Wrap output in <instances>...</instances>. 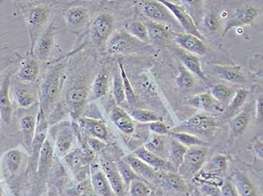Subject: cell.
Here are the masks:
<instances>
[{"instance_id": "cell-1", "label": "cell", "mask_w": 263, "mask_h": 196, "mask_svg": "<svg viewBox=\"0 0 263 196\" xmlns=\"http://www.w3.org/2000/svg\"><path fill=\"white\" fill-rule=\"evenodd\" d=\"M63 73L61 68L50 71L40 88V106L45 116H48L58 104L62 86Z\"/></svg>"}, {"instance_id": "cell-2", "label": "cell", "mask_w": 263, "mask_h": 196, "mask_svg": "<svg viewBox=\"0 0 263 196\" xmlns=\"http://www.w3.org/2000/svg\"><path fill=\"white\" fill-rule=\"evenodd\" d=\"M51 13V9L46 5L31 6L23 9V14L30 35V52L33 49L37 40L48 27Z\"/></svg>"}, {"instance_id": "cell-3", "label": "cell", "mask_w": 263, "mask_h": 196, "mask_svg": "<svg viewBox=\"0 0 263 196\" xmlns=\"http://www.w3.org/2000/svg\"><path fill=\"white\" fill-rule=\"evenodd\" d=\"M218 124L210 113H200L194 115L179 125L174 127L170 132H181L197 136L207 134L217 127Z\"/></svg>"}, {"instance_id": "cell-4", "label": "cell", "mask_w": 263, "mask_h": 196, "mask_svg": "<svg viewBox=\"0 0 263 196\" xmlns=\"http://www.w3.org/2000/svg\"><path fill=\"white\" fill-rule=\"evenodd\" d=\"M208 155L206 146L188 147L178 173L185 180L193 179L202 169Z\"/></svg>"}, {"instance_id": "cell-5", "label": "cell", "mask_w": 263, "mask_h": 196, "mask_svg": "<svg viewBox=\"0 0 263 196\" xmlns=\"http://www.w3.org/2000/svg\"><path fill=\"white\" fill-rule=\"evenodd\" d=\"M144 45L126 30H118L112 34L107 41L106 49L109 54H127L139 51Z\"/></svg>"}, {"instance_id": "cell-6", "label": "cell", "mask_w": 263, "mask_h": 196, "mask_svg": "<svg viewBox=\"0 0 263 196\" xmlns=\"http://www.w3.org/2000/svg\"><path fill=\"white\" fill-rule=\"evenodd\" d=\"M88 93L85 85L81 82L74 84L69 89L66 96V102L73 119L80 118L81 113L87 103Z\"/></svg>"}, {"instance_id": "cell-7", "label": "cell", "mask_w": 263, "mask_h": 196, "mask_svg": "<svg viewBox=\"0 0 263 196\" xmlns=\"http://www.w3.org/2000/svg\"><path fill=\"white\" fill-rule=\"evenodd\" d=\"M114 17L110 13L104 12L96 17L91 26V38L97 46L106 43L112 35Z\"/></svg>"}, {"instance_id": "cell-8", "label": "cell", "mask_w": 263, "mask_h": 196, "mask_svg": "<svg viewBox=\"0 0 263 196\" xmlns=\"http://www.w3.org/2000/svg\"><path fill=\"white\" fill-rule=\"evenodd\" d=\"M160 2L170 11L175 20L181 26L186 33L194 35L199 39L204 40L191 14L186 12L180 5L166 0H160Z\"/></svg>"}, {"instance_id": "cell-9", "label": "cell", "mask_w": 263, "mask_h": 196, "mask_svg": "<svg viewBox=\"0 0 263 196\" xmlns=\"http://www.w3.org/2000/svg\"><path fill=\"white\" fill-rule=\"evenodd\" d=\"M139 3L144 15L153 22L168 26L177 22L170 11L160 1H141Z\"/></svg>"}, {"instance_id": "cell-10", "label": "cell", "mask_w": 263, "mask_h": 196, "mask_svg": "<svg viewBox=\"0 0 263 196\" xmlns=\"http://www.w3.org/2000/svg\"><path fill=\"white\" fill-rule=\"evenodd\" d=\"M11 90L14 100L21 108H30L40 100V89L33 84L17 82L11 85Z\"/></svg>"}, {"instance_id": "cell-11", "label": "cell", "mask_w": 263, "mask_h": 196, "mask_svg": "<svg viewBox=\"0 0 263 196\" xmlns=\"http://www.w3.org/2000/svg\"><path fill=\"white\" fill-rule=\"evenodd\" d=\"M63 16L68 29L77 35L84 30L90 18L88 9L81 6L69 8Z\"/></svg>"}, {"instance_id": "cell-12", "label": "cell", "mask_w": 263, "mask_h": 196, "mask_svg": "<svg viewBox=\"0 0 263 196\" xmlns=\"http://www.w3.org/2000/svg\"><path fill=\"white\" fill-rule=\"evenodd\" d=\"M54 42V29L53 24H50L45 32L37 40L33 49L30 52L34 57L40 62H46L51 55Z\"/></svg>"}, {"instance_id": "cell-13", "label": "cell", "mask_w": 263, "mask_h": 196, "mask_svg": "<svg viewBox=\"0 0 263 196\" xmlns=\"http://www.w3.org/2000/svg\"><path fill=\"white\" fill-rule=\"evenodd\" d=\"M48 131V120H47L43 110L40 106L36 115L35 134H34L33 141H32V147H31L34 162H36V163H38L41 148L46 141Z\"/></svg>"}, {"instance_id": "cell-14", "label": "cell", "mask_w": 263, "mask_h": 196, "mask_svg": "<svg viewBox=\"0 0 263 196\" xmlns=\"http://www.w3.org/2000/svg\"><path fill=\"white\" fill-rule=\"evenodd\" d=\"M259 11L251 6H243L235 11V14L227 21L223 30V36L229 31L237 27L248 25L253 22L259 14Z\"/></svg>"}, {"instance_id": "cell-15", "label": "cell", "mask_w": 263, "mask_h": 196, "mask_svg": "<svg viewBox=\"0 0 263 196\" xmlns=\"http://www.w3.org/2000/svg\"><path fill=\"white\" fill-rule=\"evenodd\" d=\"M40 61L30 53L21 62L17 76L21 82L34 84L40 77Z\"/></svg>"}, {"instance_id": "cell-16", "label": "cell", "mask_w": 263, "mask_h": 196, "mask_svg": "<svg viewBox=\"0 0 263 196\" xmlns=\"http://www.w3.org/2000/svg\"><path fill=\"white\" fill-rule=\"evenodd\" d=\"M133 155L140 159L144 163L152 166L156 171H175L177 172L175 168L172 166L168 160H165L162 157L154 155L152 152L149 151L144 146L138 147L133 151Z\"/></svg>"}, {"instance_id": "cell-17", "label": "cell", "mask_w": 263, "mask_h": 196, "mask_svg": "<svg viewBox=\"0 0 263 196\" xmlns=\"http://www.w3.org/2000/svg\"><path fill=\"white\" fill-rule=\"evenodd\" d=\"M81 129L89 137L97 138L106 143L109 139V130L107 126L100 120L90 118L78 119Z\"/></svg>"}, {"instance_id": "cell-18", "label": "cell", "mask_w": 263, "mask_h": 196, "mask_svg": "<svg viewBox=\"0 0 263 196\" xmlns=\"http://www.w3.org/2000/svg\"><path fill=\"white\" fill-rule=\"evenodd\" d=\"M74 140V131L69 123H62L58 125L55 134V146L61 156H66L69 153Z\"/></svg>"}, {"instance_id": "cell-19", "label": "cell", "mask_w": 263, "mask_h": 196, "mask_svg": "<svg viewBox=\"0 0 263 196\" xmlns=\"http://www.w3.org/2000/svg\"><path fill=\"white\" fill-rule=\"evenodd\" d=\"M122 160L126 162L133 168L136 175L144 181L155 182L160 178L158 171H156L154 168L143 162L140 159L134 156L133 154L126 155Z\"/></svg>"}, {"instance_id": "cell-20", "label": "cell", "mask_w": 263, "mask_h": 196, "mask_svg": "<svg viewBox=\"0 0 263 196\" xmlns=\"http://www.w3.org/2000/svg\"><path fill=\"white\" fill-rule=\"evenodd\" d=\"M10 74L6 76L0 85V118L6 125H9L12 117V103L10 98Z\"/></svg>"}, {"instance_id": "cell-21", "label": "cell", "mask_w": 263, "mask_h": 196, "mask_svg": "<svg viewBox=\"0 0 263 196\" xmlns=\"http://www.w3.org/2000/svg\"><path fill=\"white\" fill-rule=\"evenodd\" d=\"M106 176L112 190L116 196H126V186L125 185L121 175L118 171L116 163L111 161L104 162L101 167Z\"/></svg>"}, {"instance_id": "cell-22", "label": "cell", "mask_w": 263, "mask_h": 196, "mask_svg": "<svg viewBox=\"0 0 263 196\" xmlns=\"http://www.w3.org/2000/svg\"><path fill=\"white\" fill-rule=\"evenodd\" d=\"M174 40L181 48L194 56H204L207 52L204 40L194 35L187 33L176 34Z\"/></svg>"}, {"instance_id": "cell-23", "label": "cell", "mask_w": 263, "mask_h": 196, "mask_svg": "<svg viewBox=\"0 0 263 196\" xmlns=\"http://www.w3.org/2000/svg\"><path fill=\"white\" fill-rule=\"evenodd\" d=\"M110 119L118 129L125 135H132L136 130V125L133 118L127 112L119 106L112 108Z\"/></svg>"}, {"instance_id": "cell-24", "label": "cell", "mask_w": 263, "mask_h": 196, "mask_svg": "<svg viewBox=\"0 0 263 196\" xmlns=\"http://www.w3.org/2000/svg\"><path fill=\"white\" fill-rule=\"evenodd\" d=\"M239 196H259L257 188L249 176L245 172L236 171L231 179Z\"/></svg>"}, {"instance_id": "cell-25", "label": "cell", "mask_w": 263, "mask_h": 196, "mask_svg": "<svg viewBox=\"0 0 263 196\" xmlns=\"http://www.w3.org/2000/svg\"><path fill=\"white\" fill-rule=\"evenodd\" d=\"M90 183L97 195L116 196L102 168H95L92 170Z\"/></svg>"}, {"instance_id": "cell-26", "label": "cell", "mask_w": 263, "mask_h": 196, "mask_svg": "<svg viewBox=\"0 0 263 196\" xmlns=\"http://www.w3.org/2000/svg\"><path fill=\"white\" fill-rule=\"evenodd\" d=\"M54 149L51 142L46 139L41 148L38 163H37V172L40 178H43L48 174L53 163Z\"/></svg>"}, {"instance_id": "cell-27", "label": "cell", "mask_w": 263, "mask_h": 196, "mask_svg": "<svg viewBox=\"0 0 263 196\" xmlns=\"http://www.w3.org/2000/svg\"><path fill=\"white\" fill-rule=\"evenodd\" d=\"M217 75L220 79L234 83H245L246 82L242 69L239 66H214L213 68Z\"/></svg>"}, {"instance_id": "cell-28", "label": "cell", "mask_w": 263, "mask_h": 196, "mask_svg": "<svg viewBox=\"0 0 263 196\" xmlns=\"http://www.w3.org/2000/svg\"><path fill=\"white\" fill-rule=\"evenodd\" d=\"M149 37L152 41L162 42L175 38L176 34L172 32L170 26L158 24L155 22H149L147 24Z\"/></svg>"}, {"instance_id": "cell-29", "label": "cell", "mask_w": 263, "mask_h": 196, "mask_svg": "<svg viewBox=\"0 0 263 196\" xmlns=\"http://www.w3.org/2000/svg\"><path fill=\"white\" fill-rule=\"evenodd\" d=\"M178 55L185 69L190 71L191 74H194L195 75L197 76L202 80L207 81V77L203 72L200 61L197 56L182 51L178 52Z\"/></svg>"}, {"instance_id": "cell-30", "label": "cell", "mask_w": 263, "mask_h": 196, "mask_svg": "<svg viewBox=\"0 0 263 196\" xmlns=\"http://www.w3.org/2000/svg\"><path fill=\"white\" fill-rule=\"evenodd\" d=\"M185 100L189 106L198 110H203L205 113L210 114L217 102L210 95L204 93L187 97L185 98Z\"/></svg>"}, {"instance_id": "cell-31", "label": "cell", "mask_w": 263, "mask_h": 196, "mask_svg": "<svg viewBox=\"0 0 263 196\" xmlns=\"http://www.w3.org/2000/svg\"><path fill=\"white\" fill-rule=\"evenodd\" d=\"M250 121V113L243 110L230 121V139L239 137L248 127Z\"/></svg>"}, {"instance_id": "cell-32", "label": "cell", "mask_w": 263, "mask_h": 196, "mask_svg": "<svg viewBox=\"0 0 263 196\" xmlns=\"http://www.w3.org/2000/svg\"><path fill=\"white\" fill-rule=\"evenodd\" d=\"M22 162V153L17 149H12L5 154L3 166L6 172L13 176L18 171Z\"/></svg>"}, {"instance_id": "cell-33", "label": "cell", "mask_w": 263, "mask_h": 196, "mask_svg": "<svg viewBox=\"0 0 263 196\" xmlns=\"http://www.w3.org/2000/svg\"><path fill=\"white\" fill-rule=\"evenodd\" d=\"M188 147L181 145L175 139L170 138V147H168V157L170 162L178 172V169L182 164L183 158L186 155Z\"/></svg>"}, {"instance_id": "cell-34", "label": "cell", "mask_w": 263, "mask_h": 196, "mask_svg": "<svg viewBox=\"0 0 263 196\" xmlns=\"http://www.w3.org/2000/svg\"><path fill=\"white\" fill-rule=\"evenodd\" d=\"M35 122H36V117H34L32 115L24 116L20 121V127L23 137H24V143L28 147H32L34 134H35Z\"/></svg>"}, {"instance_id": "cell-35", "label": "cell", "mask_w": 263, "mask_h": 196, "mask_svg": "<svg viewBox=\"0 0 263 196\" xmlns=\"http://www.w3.org/2000/svg\"><path fill=\"white\" fill-rule=\"evenodd\" d=\"M165 185L178 192H186L187 191V184L186 180L178 172L168 171L162 175L161 178Z\"/></svg>"}, {"instance_id": "cell-36", "label": "cell", "mask_w": 263, "mask_h": 196, "mask_svg": "<svg viewBox=\"0 0 263 196\" xmlns=\"http://www.w3.org/2000/svg\"><path fill=\"white\" fill-rule=\"evenodd\" d=\"M109 87V75L106 71H101L96 76L92 82V92L93 99H100L106 95Z\"/></svg>"}, {"instance_id": "cell-37", "label": "cell", "mask_w": 263, "mask_h": 196, "mask_svg": "<svg viewBox=\"0 0 263 196\" xmlns=\"http://www.w3.org/2000/svg\"><path fill=\"white\" fill-rule=\"evenodd\" d=\"M129 114L133 120L143 124H150L155 121H162V120L158 113L146 108H135L129 112Z\"/></svg>"}, {"instance_id": "cell-38", "label": "cell", "mask_w": 263, "mask_h": 196, "mask_svg": "<svg viewBox=\"0 0 263 196\" xmlns=\"http://www.w3.org/2000/svg\"><path fill=\"white\" fill-rule=\"evenodd\" d=\"M126 31L142 43H147L151 41L147 26L141 21L131 22L126 26Z\"/></svg>"}, {"instance_id": "cell-39", "label": "cell", "mask_w": 263, "mask_h": 196, "mask_svg": "<svg viewBox=\"0 0 263 196\" xmlns=\"http://www.w3.org/2000/svg\"><path fill=\"white\" fill-rule=\"evenodd\" d=\"M228 167V157L221 154H217L208 162L207 164L203 167V171L218 175L227 170Z\"/></svg>"}, {"instance_id": "cell-40", "label": "cell", "mask_w": 263, "mask_h": 196, "mask_svg": "<svg viewBox=\"0 0 263 196\" xmlns=\"http://www.w3.org/2000/svg\"><path fill=\"white\" fill-rule=\"evenodd\" d=\"M170 137L186 147L206 146L207 143L199 137L181 132H170Z\"/></svg>"}, {"instance_id": "cell-41", "label": "cell", "mask_w": 263, "mask_h": 196, "mask_svg": "<svg viewBox=\"0 0 263 196\" xmlns=\"http://www.w3.org/2000/svg\"><path fill=\"white\" fill-rule=\"evenodd\" d=\"M165 137L163 136L152 134L147 139L144 147L149 151L152 152L154 155L162 157V155L165 156L166 151V145H165Z\"/></svg>"}, {"instance_id": "cell-42", "label": "cell", "mask_w": 263, "mask_h": 196, "mask_svg": "<svg viewBox=\"0 0 263 196\" xmlns=\"http://www.w3.org/2000/svg\"><path fill=\"white\" fill-rule=\"evenodd\" d=\"M195 182L197 183L198 184H209V185H212L220 187L223 185L224 179L221 177L219 176V175L214 174V173L208 172V171H203L201 170L197 175L194 176L193 178Z\"/></svg>"}, {"instance_id": "cell-43", "label": "cell", "mask_w": 263, "mask_h": 196, "mask_svg": "<svg viewBox=\"0 0 263 196\" xmlns=\"http://www.w3.org/2000/svg\"><path fill=\"white\" fill-rule=\"evenodd\" d=\"M248 95H249V91L247 90V89L242 88L237 89L235 96L233 97V100L230 102L227 112H226L227 116H231L237 110H239L246 101Z\"/></svg>"}, {"instance_id": "cell-44", "label": "cell", "mask_w": 263, "mask_h": 196, "mask_svg": "<svg viewBox=\"0 0 263 196\" xmlns=\"http://www.w3.org/2000/svg\"><path fill=\"white\" fill-rule=\"evenodd\" d=\"M113 97L115 103L121 105L126 100L124 86H123V79H122L119 68L116 69L113 78Z\"/></svg>"}, {"instance_id": "cell-45", "label": "cell", "mask_w": 263, "mask_h": 196, "mask_svg": "<svg viewBox=\"0 0 263 196\" xmlns=\"http://www.w3.org/2000/svg\"><path fill=\"white\" fill-rule=\"evenodd\" d=\"M118 68L121 72L122 79H123V86H124L125 95H126V100H127L128 103L130 106H134L136 103V96L135 94L134 89L133 88L130 80L128 78L127 74L125 71L122 63H118Z\"/></svg>"}, {"instance_id": "cell-46", "label": "cell", "mask_w": 263, "mask_h": 196, "mask_svg": "<svg viewBox=\"0 0 263 196\" xmlns=\"http://www.w3.org/2000/svg\"><path fill=\"white\" fill-rule=\"evenodd\" d=\"M117 167H118V171H119L122 179H123L126 187H128L129 184L134 180L142 179L140 177L136 175V173L133 171V168L126 162L123 161V160H119L118 162Z\"/></svg>"}, {"instance_id": "cell-47", "label": "cell", "mask_w": 263, "mask_h": 196, "mask_svg": "<svg viewBox=\"0 0 263 196\" xmlns=\"http://www.w3.org/2000/svg\"><path fill=\"white\" fill-rule=\"evenodd\" d=\"M128 189L130 196H149L152 191L148 184L142 179L132 181Z\"/></svg>"}, {"instance_id": "cell-48", "label": "cell", "mask_w": 263, "mask_h": 196, "mask_svg": "<svg viewBox=\"0 0 263 196\" xmlns=\"http://www.w3.org/2000/svg\"><path fill=\"white\" fill-rule=\"evenodd\" d=\"M178 70H179V72L175 79L178 87L182 89H189L194 86L195 79L192 74L185 69L182 64L179 66Z\"/></svg>"}, {"instance_id": "cell-49", "label": "cell", "mask_w": 263, "mask_h": 196, "mask_svg": "<svg viewBox=\"0 0 263 196\" xmlns=\"http://www.w3.org/2000/svg\"><path fill=\"white\" fill-rule=\"evenodd\" d=\"M211 94L214 100L217 101H223L226 99L230 98L232 92L230 88L222 85V84H217V85H213L211 88Z\"/></svg>"}, {"instance_id": "cell-50", "label": "cell", "mask_w": 263, "mask_h": 196, "mask_svg": "<svg viewBox=\"0 0 263 196\" xmlns=\"http://www.w3.org/2000/svg\"><path fill=\"white\" fill-rule=\"evenodd\" d=\"M147 127H148L149 130H150L153 134L163 136V137L170 135V129H168L167 126L165 125L162 121H155V122L147 124Z\"/></svg>"}, {"instance_id": "cell-51", "label": "cell", "mask_w": 263, "mask_h": 196, "mask_svg": "<svg viewBox=\"0 0 263 196\" xmlns=\"http://www.w3.org/2000/svg\"><path fill=\"white\" fill-rule=\"evenodd\" d=\"M221 196H239L231 180L224 179L223 185L220 187Z\"/></svg>"}, {"instance_id": "cell-52", "label": "cell", "mask_w": 263, "mask_h": 196, "mask_svg": "<svg viewBox=\"0 0 263 196\" xmlns=\"http://www.w3.org/2000/svg\"><path fill=\"white\" fill-rule=\"evenodd\" d=\"M79 196H98L92 189L90 181H86L78 187Z\"/></svg>"}, {"instance_id": "cell-53", "label": "cell", "mask_w": 263, "mask_h": 196, "mask_svg": "<svg viewBox=\"0 0 263 196\" xmlns=\"http://www.w3.org/2000/svg\"><path fill=\"white\" fill-rule=\"evenodd\" d=\"M87 145L90 150H93L94 152H98L105 148L106 146V143L100 139L97 138L89 137L87 139Z\"/></svg>"}, {"instance_id": "cell-54", "label": "cell", "mask_w": 263, "mask_h": 196, "mask_svg": "<svg viewBox=\"0 0 263 196\" xmlns=\"http://www.w3.org/2000/svg\"><path fill=\"white\" fill-rule=\"evenodd\" d=\"M200 190L204 196H221L220 187L217 186L201 184Z\"/></svg>"}, {"instance_id": "cell-55", "label": "cell", "mask_w": 263, "mask_h": 196, "mask_svg": "<svg viewBox=\"0 0 263 196\" xmlns=\"http://www.w3.org/2000/svg\"><path fill=\"white\" fill-rule=\"evenodd\" d=\"M204 24L210 30L215 31L218 29L219 20L214 14H209L204 18Z\"/></svg>"}, {"instance_id": "cell-56", "label": "cell", "mask_w": 263, "mask_h": 196, "mask_svg": "<svg viewBox=\"0 0 263 196\" xmlns=\"http://www.w3.org/2000/svg\"><path fill=\"white\" fill-rule=\"evenodd\" d=\"M256 116L258 121H262L263 118V98L262 95L258 98L256 101Z\"/></svg>"}, {"instance_id": "cell-57", "label": "cell", "mask_w": 263, "mask_h": 196, "mask_svg": "<svg viewBox=\"0 0 263 196\" xmlns=\"http://www.w3.org/2000/svg\"><path fill=\"white\" fill-rule=\"evenodd\" d=\"M253 150H254L255 155L262 160L263 157V145L262 142L259 139H256L253 144Z\"/></svg>"}, {"instance_id": "cell-58", "label": "cell", "mask_w": 263, "mask_h": 196, "mask_svg": "<svg viewBox=\"0 0 263 196\" xmlns=\"http://www.w3.org/2000/svg\"><path fill=\"white\" fill-rule=\"evenodd\" d=\"M149 196H158V195H157V192H155V191H152V192H151V194L150 195H149Z\"/></svg>"}, {"instance_id": "cell-59", "label": "cell", "mask_w": 263, "mask_h": 196, "mask_svg": "<svg viewBox=\"0 0 263 196\" xmlns=\"http://www.w3.org/2000/svg\"><path fill=\"white\" fill-rule=\"evenodd\" d=\"M0 196H3V190L2 188L1 184H0Z\"/></svg>"}, {"instance_id": "cell-60", "label": "cell", "mask_w": 263, "mask_h": 196, "mask_svg": "<svg viewBox=\"0 0 263 196\" xmlns=\"http://www.w3.org/2000/svg\"><path fill=\"white\" fill-rule=\"evenodd\" d=\"M203 196H204V195H203Z\"/></svg>"}]
</instances>
